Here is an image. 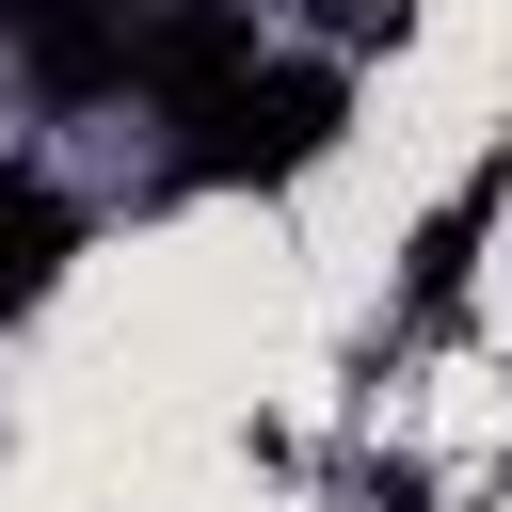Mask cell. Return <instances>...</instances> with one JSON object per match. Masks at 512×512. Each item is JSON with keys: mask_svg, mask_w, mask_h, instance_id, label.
Returning <instances> with one entry per match:
<instances>
[{"mask_svg": "<svg viewBox=\"0 0 512 512\" xmlns=\"http://www.w3.org/2000/svg\"><path fill=\"white\" fill-rule=\"evenodd\" d=\"M336 128H352V64H256L208 112H176V176L192 192H288L336 160Z\"/></svg>", "mask_w": 512, "mask_h": 512, "instance_id": "obj_1", "label": "cell"}, {"mask_svg": "<svg viewBox=\"0 0 512 512\" xmlns=\"http://www.w3.org/2000/svg\"><path fill=\"white\" fill-rule=\"evenodd\" d=\"M224 80H256V0H144V32H128V96L208 112Z\"/></svg>", "mask_w": 512, "mask_h": 512, "instance_id": "obj_2", "label": "cell"}, {"mask_svg": "<svg viewBox=\"0 0 512 512\" xmlns=\"http://www.w3.org/2000/svg\"><path fill=\"white\" fill-rule=\"evenodd\" d=\"M496 192H512V160H464V176H448V208L416 224V272H400V320H448V304H464V272H480V224H496Z\"/></svg>", "mask_w": 512, "mask_h": 512, "instance_id": "obj_3", "label": "cell"}, {"mask_svg": "<svg viewBox=\"0 0 512 512\" xmlns=\"http://www.w3.org/2000/svg\"><path fill=\"white\" fill-rule=\"evenodd\" d=\"M64 256H80V208H64L32 160H0V320H32V304L64 288Z\"/></svg>", "mask_w": 512, "mask_h": 512, "instance_id": "obj_4", "label": "cell"}, {"mask_svg": "<svg viewBox=\"0 0 512 512\" xmlns=\"http://www.w3.org/2000/svg\"><path fill=\"white\" fill-rule=\"evenodd\" d=\"M336 32H352V48H400V32H416V0H336Z\"/></svg>", "mask_w": 512, "mask_h": 512, "instance_id": "obj_5", "label": "cell"}]
</instances>
